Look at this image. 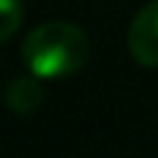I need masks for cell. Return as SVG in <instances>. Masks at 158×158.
I'll return each mask as SVG.
<instances>
[{"label": "cell", "instance_id": "6da1fadb", "mask_svg": "<svg viewBox=\"0 0 158 158\" xmlns=\"http://www.w3.org/2000/svg\"><path fill=\"white\" fill-rule=\"evenodd\" d=\"M22 64L42 81H58L81 72L89 61V36L81 25L50 19L36 25L22 42Z\"/></svg>", "mask_w": 158, "mask_h": 158}, {"label": "cell", "instance_id": "7a4b0ae2", "mask_svg": "<svg viewBox=\"0 0 158 158\" xmlns=\"http://www.w3.org/2000/svg\"><path fill=\"white\" fill-rule=\"evenodd\" d=\"M128 50L142 67H158V0L139 8L128 28Z\"/></svg>", "mask_w": 158, "mask_h": 158}, {"label": "cell", "instance_id": "3957f363", "mask_svg": "<svg viewBox=\"0 0 158 158\" xmlns=\"http://www.w3.org/2000/svg\"><path fill=\"white\" fill-rule=\"evenodd\" d=\"M42 78H36L33 72L31 75H17L8 86H6V106L17 114V117H31L42 100H44V89L39 83Z\"/></svg>", "mask_w": 158, "mask_h": 158}, {"label": "cell", "instance_id": "277c9868", "mask_svg": "<svg viewBox=\"0 0 158 158\" xmlns=\"http://www.w3.org/2000/svg\"><path fill=\"white\" fill-rule=\"evenodd\" d=\"M22 25V0H0V42H8Z\"/></svg>", "mask_w": 158, "mask_h": 158}]
</instances>
